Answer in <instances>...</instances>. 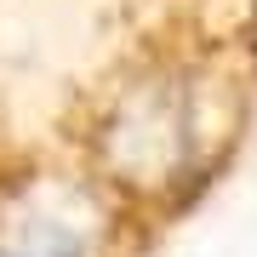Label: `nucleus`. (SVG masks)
<instances>
[{"label":"nucleus","mask_w":257,"mask_h":257,"mask_svg":"<svg viewBox=\"0 0 257 257\" xmlns=\"http://www.w3.org/2000/svg\"><path fill=\"white\" fill-rule=\"evenodd\" d=\"M46 114L166 246L257 138V0H114Z\"/></svg>","instance_id":"obj_1"},{"label":"nucleus","mask_w":257,"mask_h":257,"mask_svg":"<svg viewBox=\"0 0 257 257\" xmlns=\"http://www.w3.org/2000/svg\"><path fill=\"white\" fill-rule=\"evenodd\" d=\"M160 240L80 166L46 109L0 92V257H155Z\"/></svg>","instance_id":"obj_2"}]
</instances>
